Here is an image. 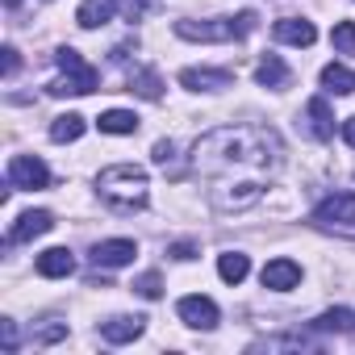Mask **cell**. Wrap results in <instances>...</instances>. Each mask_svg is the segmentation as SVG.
I'll return each instance as SVG.
<instances>
[{
    "mask_svg": "<svg viewBox=\"0 0 355 355\" xmlns=\"http://www.w3.org/2000/svg\"><path fill=\"white\" fill-rule=\"evenodd\" d=\"M34 268H38V276H46V280H63V276L76 272V255H71L67 247H51V251L38 255Z\"/></svg>",
    "mask_w": 355,
    "mask_h": 355,
    "instance_id": "13",
    "label": "cell"
},
{
    "mask_svg": "<svg viewBox=\"0 0 355 355\" xmlns=\"http://www.w3.org/2000/svg\"><path fill=\"white\" fill-rule=\"evenodd\" d=\"M55 63H59V71H63V76L51 84V96H88V92H96L101 71H96L92 63H84V59H80V51L59 46V51H55Z\"/></svg>",
    "mask_w": 355,
    "mask_h": 355,
    "instance_id": "4",
    "label": "cell"
},
{
    "mask_svg": "<svg viewBox=\"0 0 355 355\" xmlns=\"http://www.w3.org/2000/svg\"><path fill=\"white\" fill-rule=\"evenodd\" d=\"M175 313H180V322H184V326H193V330H214V326H218V318H222V309H218L209 297H201V293L180 297Z\"/></svg>",
    "mask_w": 355,
    "mask_h": 355,
    "instance_id": "7",
    "label": "cell"
},
{
    "mask_svg": "<svg viewBox=\"0 0 355 355\" xmlns=\"http://www.w3.org/2000/svg\"><path fill=\"white\" fill-rule=\"evenodd\" d=\"M0 55H5V80H13V76H17V51H13V46H5Z\"/></svg>",
    "mask_w": 355,
    "mask_h": 355,
    "instance_id": "31",
    "label": "cell"
},
{
    "mask_svg": "<svg viewBox=\"0 0 355 355\" xmlns=\"http://www.w3.org/2000/svg\"><path fill=\"white\" fill-rule=\"evenodd\" d=\"M84 130H88V125H84V117H80V113H63V117H55V121H51V138H55V142H76Z\"/></svg>",
    "mask_w": 355,
    "mask_h": 355,
    "instance_id": "22",
    "label": "cell"
},
{
    "mask_svg": "<svg viewBox=\"0 0 355 355\" xmlns=\"http://www.w3.org/2000/svg\"><path fill=\"white\" fill-rule=\"evenodd\" d=\"M330 42H334L338 55H355V21H338L330 30Z\"/></svg>",
    "mask_w": 355,
    "mask_h": 355,
    "instance_id": "24",
    "label": "cell"
},
{
    "mask_svg": "<svg viewBox=\"0 0 355 355\" xmlns=\"http://www.w3.org/2000/svg\"><path fill=\"white\" fill-rule=\"evenodd\" d=\"M259 280H263V288H272V293H288V288H297L301 284V263H293V259H268L263 263V272H259Z\"/></svg>",
    "mask_w": 355,
    "mask_h": 355,
    "instance_id": "9",
    "label": "cell"
},
{
    "mask_svg": "<svg viewBox=\"0 0 355 355\" xmlns=\"http://www.w3.org/2000/svg\"><path fill=\"white\" fill-rule=\"evenodd\" d=\"M313 226H322V230H338V234H355V193H334V197H326L318 209H313V218H309Z\"/></svg>",
    "mask_w": 355,
    "mask_h": 355,
    "instance_id": "5",
    "label": "cell"
},
{
    "mask_svg": "<svg viewBox=\"0 0 355 355\" xmlns=\"http://www.w3.org/2000/svg\"><path fill=\"white\" fill-rule=\"evenodd\" d=\"M46 230H55V214L30 209V214H21V218L9 226V243H34V239H42Z\"/></svg>",
    "mask_w": 355,
    "mask_h": 355,
    "instance_id": "10",
    "label": "cell"
},
{
    "mask_svg": "<svg viewBox=\"0 0 355 355\" xmlns=\"http://www.w3.org/2000/svg\"><path fill=\"white\" fill-rule=\"evenodd\" d=\"M150 159H155L159 167H171V163H175V142H167V138H163V142H155Z\"/></svg>",
    "mask_w": 355,
    "mask_h": 355,
    "instance_id": "29",
    "label": "cell"
},
{
    "mask_svg": "<svg viewBox=\"0 0 355 355\" xmlns=\"http://www.w3.org/2000/svg\"><path fill=\"white\" fill-rule=\"evenodd\" d=\"M280 134L268 125H222L193 142V171L209 180V201L222 214H243L263 197V180L280 167Z\"/></svg>",
    "mask_w": 355,
    "mask_h": 355,
    "instance_id": "1",
    "label": "cell"
},
{
    "mask_svg": "<svg viewBox=\"0 0 355 355\" xmlns=\"http://www.w3.org/2000/svg\"><path fill=\"white\" fill-rule=\"evenodd\" d=\"M155 0H125V13H130V21H138L142 17V9H150Z\"/></svg>",
    "mask_w": 355,
    "mask_h": 355,
    "instance_id": "32",
    "label": "cell"
},
{
    "mask_svg": "<svg viewBox=\"0 0 355 355\" xmlns=\"http://www.w3.org/2000/svg\"><path fill=\"white\" fill-rule=\"evenodd\" d=\"M313 330H322V334H347V330H355V313L343 309V305H334V309H326L313 322Z\"/></svg>",
    "mask_w": 355,
    "mask_h": 355,
    "instance_id": "21",
    "label": "cell"
},
{
    "mask_svg": "<svg viewBox=\"0 0 355 355\" xmlns=\"http://www.w3.org/2000/svg\"><path fill=\"white\" fill-rule=\"evenodd\" d=\"M305 117H309V134H313L318 142H330V138H334V113H330L326 96H313V101L305 105Z\"/></svg>",
    "mask_w": 355,
    "mask_h": 355,
    "instance_id": "14",
    "label": "cell"
},
{
    "mask_svg": "<svg viewBox=\"0 0 355 355\" xmlns=\"http://www.w3.org/2000/svg\"><path fill=\"white\" fill-rule=\"evenodd\" d=\"M301 347H309L305 334H288V338H263V343H255V351H301Z\"/></svg>",
    "mask_w": 355,
    "mask_h": 355,
    "instance_id": "26",
    "label": "cell"
},
{
    "mask_svg": "<svg viewBox=\"0 0 355 355\" xmlns=\"http://www.w3.org/2000/svg\"><path fill=\"white\" fill-rule=\"evenodd\" d=\"M59 338H67V322H51V326H42V330H34V334H30V343H38V347L59 343Z\"/></svg>",
    "mask_w": 355,
    "mask_h": 355,
    "instance_id": "27",
    "label": "cell"
},
{
    "mask_svg": "<svg viewBox=\"0 0 355 355\" xmlns=\"http://www.w3.org/2000/svg\"><path fill=\"white\" fill-rule=\"evenodd\" d=\"M322 88L334 92V96H351L355 92V71L343 67V63H326L322 67Z\"/></svg>",
    "mask_w": 355,
    "mask_h": 355,
    "instance_id": "18",
    "label": "cell"
},
{
    "mask_svg": "<svg viewBox=\"0 0 355 355\" xmlns=\"http://www.w3.org/2000/svg\"><path fill=\"white\" fill-rule=\"evenodd\" d=\"M255 13H239V17H209V21H175V34L189 42H239L255 30Z\"/></svg>",
    "mask_w": 355,
    "mask_h": 355,
    "instance_id": "3",
    "label": "cell"
},
{
    "mask_svg": "<svg viewBox=\"0 0 355 355\" xmlns=\"http://www.w3.org/2000/svg\"><path fill=\"white\" fill-rule=\"evenodd\" d=\"M130 92H138V96H146V101H159L163 92H159V76L146 67V71H138V76H130Z\"/></svg>",
    "mask_w": 355,
    "mask_h": 355,
    "instance_id": "23",
    "label": "cell"
},
{
    "mask_svg": "<svg viewBox=\"0 0 355 355\" xmlns=\"http://www.w3.org/2000/svg\"><path fill=\"white\" fill-rule=\"evenodd\" d=\"M113 13H117V0H84L80 13H76V21H80L84 30H96V26L113 21Z\"/></svg>",
    "mask_w": 355,
    "mask_h": 355,
    "instance_id": "16",
    "label": "cell"
},
{
    "mask_svg": "<svg viewBox=\"0 0 355 355\" xmlns=\"http://www.w3.org/2000/svg\"><path fill=\"white\" fill-rule=\"evenodd\" d=\"M134 255H138V247L130 239H105V243L92 247V263L96 268H125V263H134Z\"/></svg>",
    "mask_w": 355,
    "mask_h": 355,
    "instance_id": "11",
    "label": "cell"
},
{
    "mask_svg": "<svg viewBox=\"0 0 355 355\" xmlns=\"http://www.w3.org/2000/svg\"><path fill=\"white\" fill-rule=\"evenodd\" d=\"M167 255H171V259H193V255H197V247H193V243H171V247H167Z\"/></svg>",
    "mask_w": 355,
    "mask_h": 355,
    "instance_id": "30",
    "label": "cell"
},
{
    "mask_svg": "<svg viewBox=\"0 0 355 355\" xmlns=\"http://www.w3.org/2000/svg\"><path fill=\"white\" fill-rule=\"evenodd\" d=\"M255 84H259V88H284V84H288L284 59H280V55H263L259 67H255Z\"/></svg>",
    "mask_w": 355,
    "mask_h": 355,
    "instance_id": "17",
    "label": "cell"
},
{
    "mask_svg": "<svg viewBox=\"0 0 355 355\" xmlns=\"http://www.w3.org/2000/svg\"><path fill=\"white\" fill-rule=\"evenodd\" d=\"M276 38H280V42H288V46H313L318 30H313V21L284 17V21H276Z\"/></svg>",
    "mask_w": 355,
    "mask_h": 355,
    "instance_id": "15",
    "label": "cell"
},
{
    "mask_svg": "<svg viewBox=\"0 0 355 355\" xmlns=\"http://www.w3.org/2000/svg\"><path fill=\"white\" fill-rule=\"evenodd\" d=\"M0 347H5L9 355H13V351L21 347V334H17V322H9V318H5V322H0Z\"/></svg>",
    "mask_w": 355,
    "mask_h": 355,
    "instance_id": "28",
    "label": "cell"
},
{
    "mask_svg": "<svg viewBox=\"0 0 355 355\" xmlns=\"http://www.w3.org/2000/svg\"><path fill=\"white\" fill-rule=\"evenodd\" d=\"M343 138H347V146H355V117L343 121Z\"/></svg>",
    "mask_w": 355,
    "mask_h": 355,
    "instance_id": "33",
    "label": "cell"
},
{
    "mask_svg": "<svg viewBox=\"0 0 355 355\" xmlns=\"http://www.w3.org/2000/svg\"><path fill=\"white\" fill-rule=\"evenodd\" d=\"M180 84L189 92H222V88L234 84V76L226 67H184L180 71Z\"/></svg>",
    "mask_w": 355,
    "mask_h": 355,
    "instance_id": "8",
    "label": "cell"
},
{
    "mask_svg": "<svg viewBox=\"0 0 355 355\" xmlns=\"http://www.w3.org/2000/svg\"><path fill=\"white\" fill-rule=\"evenodd\" d=\"M134 293L146 297V301H159V297H163V280H159V272H142V276L134 280Z\"/></svg>",
    "mask_w": 355,
    "mask_h": 355,
    "instance_id": "25",
    "label": "cell"
},
{
    "mask_svg": "<svg viewBox=\"0 0 355 355\" xmlns=\"http://www.w3.org/2000/svg\"><path fill=\"white\" fill-rule=\"evenodd\" d=\"M96 193L109 209L117 214H134V209H146L150 201V180H146V171L134 167V163H113L96 175Z\"/></svg>",
    "mask_w": 355,
    "mask_h": 355,
    "instance_id": "2",
    "label": "cell"
},
{
    "mask_svg": "<svg viewBox=\"0 0 355 355\" xmlns=\"http://www.w3.org/2000/svg\"><path fill=\"white\" fill-rule=\"evenodd\" d=\"M142 330H146V318H138V313H117V318L101 322V338H105V343H113V347L134 343Z\"/></svg>",
    "mask_w": 355,
    "mask_h": 355,
    "instance_id": "12",
    "label": "cell"
},
{
    "mask_svg": "<svg viewBox=\"0 0 355 355\" xmlns=\"http://www.w3.org/2000/svg\"><path fill=\"white\" fill-rule=\"evenodd\" d=\"M96 125H101V134H138V117L130 109H109L96 117Z\"/></svg>",
    "mask_w": 355,
    "mask_h": 355,
    "instance_id": "20",
    "label": "cell"
},
{
    "mask_svg": "<svg viewBox=\"0 0 355 355\" xmlns=\"http://www.w3.org/2000/svg\"><path fill=\"white\" fill-rule=\"evenodd\" d=\"M9 184L13 189H46L51 184V167L38 155H13L9 159Z\"/></svg>",
    "mask_w": 355,
    "mask_h": 355,
    "instance_id": "6",
    "label": "cell"
},
{
    "mask_svg": "<svg viewBox=\"0 0 355 355\" xmlns=\"http://www.w3.org/2000/svg\"><path fill=\"white\" fill-rule=\"evenodd\" d=\"M247 272H251V259H247L243 251H222V255H218V276H222L226 284H243Z\"/></svg>",
    "mask_w": 355,
    "mask_h": 355,
    "instance_id": "19",
    "label": "cell"
},
{
    "mask_svg": "<svg viewBox=\"0 0 355 355\" xmlns=\"http://www.w3.org/2000/svg\"><path fill=\"white\" fill-rule=\"evenodd\" d=\"M5 5H9V9H13V5H17V0H5Z\"/></svg>",
    "mask_w": 355,
    "mask_h": 355,
    "instance_id": "34",
    "label": "cell"
}]
</instances>
